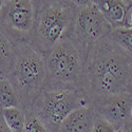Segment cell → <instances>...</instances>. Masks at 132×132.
<instances>
[{
  "label": "cell",
  "mask_w": 132,
  "mask_h": 132,
  "mask_svg": "<svg viewBox=\"0 0 132 132\" xmlns=\"http://www.w3.org/2000/svg\"><path fill=\"white\" fill-rule=\"evenodd\" d=\"M129 3H132V0H129Z\"/></svg>",
  "instance_id": "603a6c76"
},
{
  "label": "cell",
  "mask_w": 132,
  "mask_h": 132,
  "mask_svg": "<svg viewBox=\"0 0 132 132\" xmlns=\"http://www.w3.org/2000/svg\"><path fill=\"white\" fill-rule=\"evenodd\" d=\"M0 113H1V109H0Z\"/></svg>",
  "instance_id": "d4e9b609"
},
{
  "label": "cell",
  "mask_w": 132,
  "mask_h": 132,
  "mask_svg": "<svg viewBox=\"0 0 132 132\" xmlns=\"http://www.w3.org/2000/svg\"><path fill=\"white\" fill-rule=\"evenodd\" d=\"M20 107L17 94L7 78H0V109Z\"/></svg>",
  "instance_id": "4fadbf2b"
},
{
  "label": "cell",
  "mask_w": 132,
  "mask_h": 132,
  "mask_svg": "<svg viewBox=\"0 0 132 132\" xmlns=\"http://www.w3.org/2000/svg\"><path fill=\"white\" fill-rule=\"evenodd\" d=\"M124 27L132 28V3H129V5H128L127 16H126V21H125Z\"/></svg>",
  "instance_id": "e0dca14e"
},
{
  "label": "cell",
  "mask_w": 132,
  "mask_h": 132,
  "mask_svg": "<svg viewBox=\"0 0 132 132\" xmlns=\"http://www.w3.org/2000/svg\"><path fill=\"white\" fill-rule=\"evenodd\" d=\"M7 79L17 94L20 108L31 109L45 87V57L29 42L15 43L14 61Z\"/></svg>",
  "instance_id": "3957f363"
},
{
  "label": "cell",
  "mask_w": 132,
  "mask_h": 132,
  "mask_svg": "<svg viewBox=\"0 0 132 132\" xmlns=\"http://www.w3.org/2000/svg\"><path fill=\"white\" fill-rule=\"evenodd\" d=\"M123 132H132V119H129L128 122L122 128Z\"/></svg>",
  "instance_id": "ffe728a7"
},
{
  "label": "cell",
  "mask_w": 132,
  "mask_h": 132,
  "mask_svg": "<svg viewBox=\"0 0 132 132\" xmlns=\"http://www.w3.org/2000/svg\"><path fill=\"white\" fill-rule=\"evenodd\" d=\"M96 115L111 123L117 130L122 129L130 117L132 107V94L120 93L97 98L90 103Z\"/></svg>",
  "instance_id": "ba28073f"
},
{
  "label": "cell",
  "mask_w": 132,
  "mask_h": 132,
  "mask_svg": "<svg viewBox=\"0 0 132 132\" xmlns=\"http://www.w3.org/2000/svg\"><path fill=\"white\" fill-rule=\"evenodd\" d=\"M26 125L23 132H51L32 109L24 110Z\"/></svg>",
  "instance_id": "9a60e30c"
},
{
  "label": "cell",
  "mask_w": 132,
  "mask_h": 132,
  "mask_svg": "<svg viewBox=\"0 0 132 132\" xmlns=\"http://www.w3.org/2000/svg\"><path fill=\"white\" fill-rule=\"evenodd\" d=\"M15 43L0 29V78H7L14 61Z\"/></svg>",
  "instance_id": "8fae6325"
},
{
  "label": "cell",
  "mask_w": 132,
  "mask_h": 132,
  "mask_svg": "<svg viewBox=\"0 0 132 132\" xmlns=\"http://www.w3.org/2000/svg\"><path fill=\"white\" fill-rule=\"evenodd\" d=\"M94 4L113 29L124 27L129 5L125 0H95Z\"/></svg>",
  "instance_id": "30bf717a"
},
{
  "label": "cell",
  "mask_w": 132,
  "mask_h": 132,
  "mask_svg": "<svg viewBox=\"0 0 132 132\" xmlns=\"http://www.w3.org/2000/svg\"><path fill=\"white\" fill-rule=\"evenodd\" d=\"M117 129L110 123L107 119L96 115L94 123H93V128L92 132H115Z\"/></svg>",
  "instance_id": "2e32d148"
},
{
  "label": "cell",
  "mask_w": 132,
  "mask_h": 132,
  "mask_svg": "<svg viewBox=\"0 0 132 132\" xmlns=\"http://www.w3.org/2000/svg\"><path fill=\"white\" fill-rule=\"evenodd\" d=\"M125 1H126V2H128V3H129V0H125Z\"/></svg>",
  "instance_id": "cb8c5ba5"
},
{
  "label": "cell",
  "mask_w": 132,
  "mask_h": 132,
  "mask_svg": "<svg viewBox=\"0 0 132 132\" xmlns=\"http://www.w3.org/2000/svg\"><path fill=\"white\" fill-rule=\"evenodd\" d=\"M35 14L34 0H4L0 11V29L14 43L29 42Z\"/></svg>",
  "instance_id": "8992f818"
},
{
  "label": "cell",
  "mask_w": 132,
  "mask_h": 132,
  "mask_svg": "<svg viewBox=\"0 0 132 132\" xmlns=\"http://www.w3.org/2000/svg\"><path fill=\"white\" fill-rule=\"evenodd\" d=\"M72 3H74L77 7H81V6H86L89 4H94L95 0H69Z\"/></svg>",
  "instance_id": "ac0fdd59"
},
{
  "label": "cell",
  "mask_w": 132,
  "mask_h": 132,
  "mask_svg": "<svg viewBox=\"0 0 132 132\" xmlns=\"http://www.w3.org/2000/svg\"><path fill=\"white\" fill-rule=\"evenodd\" d=\"M95 116L92 106L80 107L68 115L57 132H92Z\"/></svg>",
  "instance_id": "9c48e42d"
},
{
  "label": "cell",
  "mask_w": 132,
  "mask_h": 132,
  "mask_svg": "<svg viewBox=\"0 0 132 132\" xmlns=\"http://www.w3.org/2000/svg\"><path fill=\"white\" fill-rule=\"evenodd\" d=\"M1 114L9 129L12 132H23L26 125V112L20 107L1 110Z\"/></svg>",
  "instance_id": "7c38bea8"
},
{
  "label": "cell",
  "mask_w": 132,
  "mask_h": 132,
  "mask_svg": "<svg viewBox=\"0 0 132 132\" xmlns=\"http://www.w3.org/2000/svg\"><path fill=\"white\" fill-rule=\"evenodd\" d=\"M0 132H12L9 129V127L6 126V124L4 122V119H3L1 113H0Z\"/></svg>",
  "instance_id": "d6986e66"
},
{
  "label": "cell",
  "mask_w": 132,
  "mask_h": 132,
  "mask_svg": "<svg viewBox=\"0 0 132 132\" xmlns=\"http://www.w3.org/2000/svg\"><path fill=\"white\" fill-rule=\"evenodd\" d=\"M115 132H123V130H122V129H118V130H116Z\"/></svg>",
  "instance_id": "7402d4cb"
},
{
  "label": "cell",
  "mask_w": 132,
  "mask_h": 132,
  "mask_svg": "<svg viewBox=\"0 0 132 132\" xmlns=\"http://www.w3.org/2000/svg\"><path fill=\"white\" fill-rule=\"evenodd\" d=\"M116 45L132 55V28L119 27L114 28L108 35Z\"/></svg>",
  "instance_id": "5bb4252c"
},
{
  "label": "cell",
  "mask_w": 132,
  "mask_h": 132,
  "mask_svg": "<svg viewBox=\"0 0 132 132\" xmlns=\"http://www.w3.org/2000/svg\"><path fill=\"white\" fill-rule=\"evenodd\" d=\"M35 23L29 43L42 56L73 36L78 7L69 0H34Z\"/></svg>",
  "instance_id": "7a4b0ae2"
},
{
  "label": "cell",
  "mask_w": 132,
  "mask_h": 132,
  "mask_svg": "<svg viewBox=\"0 0 132 132\" xmlns=\"http://www.w3.org/2000/svg\"><path fill=\"white\" fill-rule=\"evenodd\" d=\"M112 29L96 5L89 4L78 7L72 37L86 56L88 50L98 40L107 37Z\"/></svg>",
  "instance_id": "52a82bcc"
},
{
  "label": "cell",
  "mask_w": 132,
  "mask_h": 132,
  "mask_svg": "<svg viewBox=\"0 0 132 132\" xmlns=\"http://www.w3.org/2000/svg\"><path fill=\"white\" fill-rule=\"evenodd\" d=\"M3 3H4V0H0V11H1V9L3 6Z\"/></svg>",
  "instance_id": "44dd1931"
},
{
  "label": "cell",
  "mask_w": 132,
  "mask_h": 132,
  "mask_svg": "<svg viewBox=\"0 0 132 132\" xmlns=\"http://www.w3.org/2000/svg\"><path fill=\"white\" fill-rule=\"evenodd\" d=\"M89 105L87 97L79 90L42 91L31 108L51 132H57L70 113Z\"/></svg>",
  "instance_id": "5b68a950"
},
{
  "label": "cell",
  "mask_w": 132,
  "mask_h": 132,
  "mask_svg": "<svg viewBox=\"0 0 132 132\" xmlns=\"http://www.w3.org/2000/svg\"><path fill=\"white\" fill-rule=\"evenodd\" d=\"M82 93L89 105L105 96L132 94V55L109 36L95 42L86 53Z\"/></svg>",
  "instance_id": "6da1fadb"
},
{
  "label": "cell",
  "mask_w": 132,
  "mask_h": 132,
  "mask_svg": "<svg viewBox=\"0 0 132 132\" xmlns=\"http://www.w3.org/2000/svg\"><path fill=\"white\" fill-rule=\"evenodd\" d=\"M43 57L46 67L43 91L67 89L82 92L85 55L73 37L58 42Z\"/></svg>",
  "instance_id": "277c9868"
}]
</instances>
